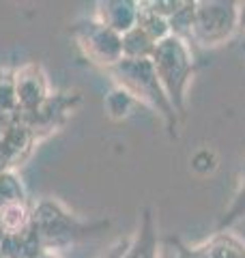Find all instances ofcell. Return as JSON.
<instances>
[{"label": "cell", "instance_id": "6da1fadb", "mask_svg": "<svg viewBox=\"0 0 245 258\" xmlns=\"http://www.w3.org/2000/svg\"><path fill=\"white\" fill-rule=\"evenodd\" d=\"M110 71H112L114 80H116L118 88H122L134 101H142L144 106L159 112L161 118L166 120L168 132L172 136H176L178 116L172 108V103L168 99L166 91H163L161 84H159L151 58H140V60L122 58L118 64H114Z\"/></svg>", "mask_w": 245, "mask_h": 258}, {"label": "cell", "instance_id": "7a4b0ae2", "mask_svg": "<svg viewBox=\"0 0 245 258\" xmlns=\"http://www.w3.org/2000/svg\"><path fill=\"white\" fill-rule=\"evenodd\" d=\"M151 62L155 67V74L161 88L166 91L170 103L176 112V116H185V106H187V86H190L196 62L190 52V47L183 39L170 35L155 45Z\"/></svg>", "mask_w": 245, "mask_h": 258}, {"label": "cell", "instance_id": "3957f363", "mask_svg": "<svg viewBox=\"0 0 245 258\" xmlns=\"http://www.w3.org/2000/svg\"><path fill=\"white\" fill-rule=\"evenodd\" d=\"M239 28V5L232 0H200L194 9L192 39L202 47L226 43Z\"/></svg>", "mask_w": 245, "mask_h": 258}, {"label": "cell", "instance_id": "277c9868", "mask_svg": "<svg viewBox=\"0 0 245 258\" xmlns=\"http://www.w3.org/2000/svg\"><path fill=\"white\" fill-rule=\"evenodd\" d=\"M78 45L95 64L114 67L122 60V37L99 22H82L73 30Z\"/></svg>", "mask_w": 245, "mask_h": 258}, {"label": "cell", "instance_id": "5b68a950", "mask_svg": "<svg viewBox=\"0 0 245 258\" xmlns=\"http://www.w3.org/2000/svg\"><path fill=\"white\" fill-rule=\"evenodd\" d=\"M174 241V239H172ZM176 243V258H245V245L228 232H215L200 245L187 247Z\"/></svg>", "mask_w": 245, "mask_h": 258}, {"label": "cell", "instance_id": "8992f818", "mask_svg": "<svg viewBox=\"0 0 245 258\" xmlns=\"http://www.w3.org/2000/svg\"><path fill=\"white\" fill-rule=\"evenodd\" d=\"M15 80V101L20 114H30L45 101V80L37 64L20 69L13 76Z\"/></svg>", "mask_w": 245, "mask_h": 258}, {"label": "cell", "instance_id": "52a82bcc", "mask_svg": "<svg viewBox=\"0 0 245 258\" xmlns=\"http://www.w3.org/2000/svg\"><path fill=\"white\" fill-rule=\"evenodd\" d=\"M30 224L37 230L39 239H69L76 230V222L71 220V215L63 213L52 203H41L32 213Z\"/></svg>", "mask_w": 245, "mask_h": 258}, {"label": "cell", "instance_id": "ba28073f", "mask_svg": "<svg viewBox=\"0 0 245 258\" xmlns=\"http://www.w3.org/2000/svg\"><path fill=\"white\" fill-rule=\"evenodd\" d=\"M138 13H140V5L132 0H105V3H97L95 22L122 37L138 24Z\"/></svg>", "mask_w": 245, "mask_h": 258}, {"label": "cell", "instance_id": "9c48e42d", "mask_svg": "<svg viewBox=\"0 0 245 258\" xmlns=\"http://www.w3.org/2000/svg\"><path fill=\"white\" fill-rule=\"evenodd\" d=\"M120 258H157V235H155L151 211L144 213V220L140 230H138L136 241L122 252Z\"/></svg>", "mask_w": 245, "mask_h": 258}, {"label": "cell", "instance_id": "30bf717a", "mask_svg": "<svg viewBox=\"0 0 245 258\" xmlns=\"http://www.w3.org/2000/svg\"><path fill=\"white\" fill-rule=\"evenodd\" d=\"M30 226V215L24 203H13L7 207H0V230L3 235H20Z\"/></svg>", "mask_w": 245, "mask_h": 258}, {"label": "cell", "instance_id": "8fae6325", "mask_svg": "<svg viewBox=\"0 0 245 258\" xmlns=\"http://www.w3.org/2000/svg\"><path fill=\"white\" fill-rule=\"evenodd\" d=\"M155 45L144 32L134 26L129 32L122 35V58H132V60H140V58H151Z\"/></svg>", "mask_w": 245, "mask_h": 258}, {"label": "cell", "instance_id": "7c38bea8", "mask_svg": "<svg viewBox=\"0 0 245 258\" xmlns=\"http://www.w3.org/2000/svg\"><path fill=\"white\" fill-rule=\"evenodd\" d=\"M136 26L140 28L153 43H159V41H163V39L170 37L168 20L161 18V15H157V13H153L151 9H146L144 5H140V13H138V24Z\"/></svg>", "mask_w": 245, "mask_h": 258}, {"label": "cell", "instance_id": "4fadbf2b", "mask_svg": "<svg viewBox=\"0 0 245 258\" xmlns=\"http://www.w3.org/2000/svg\"><path fill=\"white\" fill-rule=\"evenodd\" d=\"M30 140H32L30 127H28L26 123H22V120L18 118V123H15V125L9 129V134L5 136V140L0 142V144H3V149L9 153V157H11V161H13L22 151L28 149Z\"/></svg>", "mask_w": 245, "mask_h": 258}, {"label": "cell", "instance_id": "5bb4252c", "mask_svg": "<svg viewBox=\"0 0 245 258\" xmlns=\"http://www.w3.org/2000/svg\"><path fill=\"white\" fill-rule=\"evenodd\" d=\"M245 215V161L241 164V181H239V187L234 191V198L232 203L228 205V209L224 211V215L219 217L217 222V232H222L224 228H228L230 224H234L239 217Z\"/></svg>", "mask_w": 245, "mask_h": 258}, {"label": "cell", "instance_id": "9a60e30c", "mask_svg": "<svg viewBox=\"0 0 245 258\" xmlns=\"http://www.w3.org/2000/svg\"><path fill=\"white\" fill-rule=\"evenodd\" d=\"M194 9L196 3H183L172 18H168V26H170V35H174L178 39H190L192 37V26H194Z\"/></svg>", "mask_w": 245, "mask_h": 258}, {"label": "cell", "instance_id": "2e32d148", "mask_svg": "<svg viewBox=\"0 0 245 258\" xmlns=\"http://www.w3.org/2000/svg\"><path fill=\"white\" fill-rule=\"evenodd\" d=\"M24 203V187L18 181V176L11 172H0V207Z\"/></svg>", "mask_w": 245, "mask_h": 258}, {"label": "cell", "instance_id": "e0dca14e", "mask_svg": "<svg viewBox=\"0 0 245 258\" xmlns=\"http://www.w3.org/2000/svg\"><path fill=\"white\" fill-rule=\"evenodd\" d=\"M132 103L134 99L129 97L122 88H114L112 93H108L105 97V112L112 116V118H125L132 110Z\"/></svg>", "mask_w": 245, "mask_h": 258}, {"label": "cell", "instance_id": "ac0fdd59", "mask_svg": "<svg viewBox=\"0 0 245 258\" xmlns=\"http://www.w3.org/2000/svg\"><path fill=\"white\" fill-rule=\"evenodd\" d=\"M0 110L18 112V101H15V80L13 76H0Z\"/></svg>", "mask_w": 245, "mask_h": 258}, {"label": "cell", "instance_id": "d6986e66", "mask_svg": "<svg viewBox=\"0 0 245 258\" xmlns=\"http://www.w3.org/2000/svg\"><path fill=\"white\" fill-rule=\"evenodd\" d=\"M18 123V112H5L0 110V142L5 140V136L9 134V129Z\"/></svg>", "mask_w": 245, "mask_h": 258}, {"label": "cell", "instance_id": "ffe728a7", "mask_svg": "<svg viewBox=\"0 0 245 258\" xmlns=\"http://www.w3.org/2000/svg\"><path fill=\"white\" fill-rule=\"evenodd\" d=\"M11 164V157H9V153H7L3 149V144H0V172H5L7 170V166Z\"/></svg>", "mask_w": 245, "mask_h": 258}, {"label": "cell", "instance_id": "44dd1931", "mask_svg": "<svg viewBox=\"0 0 245 258\" xmlns=\"http://www.w3.org/2000/svg\"><path fill=\"white\" fill-rule=\"evenodd\" d=\"M239 28H243V30H245V5L239 9Z\"/></svg>", "mask_w": 245, "mask_h": 258}, {"label": "cell", "instance_id": "7402d4cb", "mask_svg": "<svg viewBox=\"0 0 245 258\" xmlns=\"http://www.w3.org/2000/svg\"><path fill=\"white\" fill-rule=\"evenodd\" d=\"M37 258H58V256H52V254H39Z\"/></svg>", "mask_w": 245, "mask_h": 258}]
</instances>
